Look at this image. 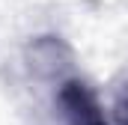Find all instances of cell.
I'll use <instances>...</instances> for the list:
<instances>
[{"label":"cell","mask_w":128,"mask_h":125,"mask_svg":"<svg viewBox=\"0 0 128 125\" xmlns=\"http://www.w3.org/2000/svg\"><path fill=\"white\" fill-rule=\"evenodd\" d=\"M30 66L39 74H60L66 66H72V51L66 48L60 39L54 36H42L30 45Z\"/></svg>","instance_id":"cell-2"},{"label":"cell","mask_w":128,"mask_h":125,"mask_svg":"<svg viewBox=\"0 0 128 125\" xmlns=\"http://www.w3.org/2000/svg\"><path fill=\"white\" fill-rule=\"evenodd\" d=\"M113 116H116V125H128V95L119 98V104L113 107Z\"/></svg>","instance_id":"cell-3"},{"label":"cell","mask_w":128,"mask_h":125,"mask_svg":"<svg viewBox=\"0 0 128 125\" xmlns=\"http://www.w3.org/2000/svg\"><path fill=\"white\" fill-rule=\"evenodd\" d=\"M57 107L66 125H110L107 113L92 92V86L80 78H66L57 90Z\"/></svg>","instance_id":"cell-1"}]
</instances>
